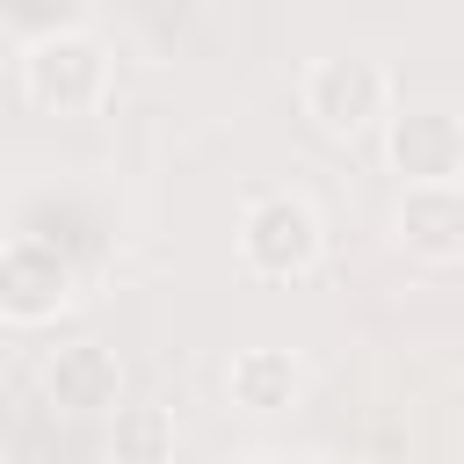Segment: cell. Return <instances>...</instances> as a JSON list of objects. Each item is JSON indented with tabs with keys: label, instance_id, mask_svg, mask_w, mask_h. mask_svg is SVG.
Listing matches in <instances>:
<instances>
[{
	"label": "cell",
	"instance_id": "obj_1",
	"mask_svg": "<svg viewBox=\"0 0 464 464\" xmlns=\"http://www.w3.org/2000/svg\"><path fill=\"white\" fill-rule=\"evenodd\" d=\"M116 87V58L94 29H44L22 51V102L44 116H94Z\"/></svg>",
	"mask_w": 464,
	"mask_h": 464
},
{
	"label": "cell",
	"instance_id": "obj_2",
	"mask_svg": "<svg viewBox=\"0 0 464 464\" xmlns=\"http://www.w3.org/2000/svg\"><path fill=\"white\" fill-rule=\"evenodd\" d=\"M319 254H326V225H319V210L304 196L276 188V196L246 203V218H239V261L261 283H297V276L319 268Z\"/></svg>",
	"mask_w": 464,
	"mask_h": 464
},
{
	"label": "cell",
	"instance_id": "obj_3",
	"mask_svg": "<svg viewBox=\"0 0 464 464\" xmlns=\"http://www.w3.org/2000/svg\"><path fill=\"white\" fill-rule=\"evenodd\" d=\"M72 290H80V276L51 239H36V232H7L0 239V319L44 326V319H58L72 304Z\"/></svg>",
	"mask_w": 464,
	"mask_h": 464
},
{
	"label": "cell",
	"instance_id": "obj_4",
	"mask_svg": "<svg viewBox=\"0 0 464 464\" xmlns=\"http://www.w3.org/2000/svg\"><path fill=\"white\" fill-rule=\"evenodd\" d=\"M304 116L334 138L370 130L377 116H392V72L377 58H319L304 72Z\"/></svg>",
	"mask_w": 464,
	"mask_h": 464
},
{
	"label": "cell",
	"instance_id": "obj_5",
	"mask_svg": "<svg viewBox=\"0 0 464 464\" xmlns=\"http://www.w3.org/2000/svg\"><path fill=\"white\" fill-rule=\"evenodd\" d=\"M399 246L428 268H450L464 254V188L457 181H406L399 196V218H392Z\"/></svg>",
	"mask_w": 464,
	"mask_h": 464
},
{
	"label": "cell",
	"instance_id": "obj_6",
	"mask_svg": "<svg viewBox=\"0 0 464 464\" xmlns=\"http://www.w3.org/2000/svg\"><path fill=\"white\" fill-rule=\"evenodd\" d=\"M44 399H51V413L94 420V413H109V406L123 399V362H116L102 341H65V348H51V362H44Z\"/></svg>",
	"mask_w": 464,
	"mask_h": 464
},
{
	"label": "cell",
	"instance_id": "obj_7",
	"mask_svg": "<svg viewBox=\"0 0 464 464\" xmlns=\"http://www.w3.org/2000/svg\"><path fill=\"white\" fill-rule=\"evenodd\" d=\"M384 152H392V167L406 174V181H457V167H464V123L450 116V109H399L392 116V130H384Z\"/></svg>",
	"mask_w": 464,
	"mask_h": 464
},
{
	"label": "cell",
	"instance_id": "obj_8",
	"mask_svg": "<svg viewBox=\"0 0 464 464\" xmlns=\"http://www.w3.org/2000/svg\"><path fill=\"white\" fill-rule=\"evenodd\" d=\"M225 392L254 413H276V406L297 399V355L290 348H239L225 362Z\"/></svg>",
	"mask_w": 464,
	"mask_h": 464
},
{
	"label": "cell",
	"instance_id": "obj_9",
	"mask_svg": "<svg viewBox=\"0 0 464 464\" xmlns=\"http://www.w3.org/2000/svg\"><path fill=\"white\" fill-rule=\"evenodd\" d=\"M109 457L116 464H167L174 457V413L152 399H116L109 406Z\"/></svg>",
	"mask_w": 464,
	"mask_h": 464
}]
</instances>
